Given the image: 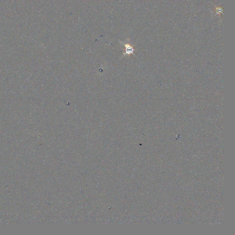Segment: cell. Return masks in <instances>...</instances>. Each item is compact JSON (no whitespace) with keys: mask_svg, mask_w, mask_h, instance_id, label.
<instances>
[{"mask_svg":"<svg viewBox=\"0 0 235 235\" xmlns=\"http://www.w3.org/2000/svg\"><path fill=\"white\" fill-rule=\"evenodd\" d=\"M123 45L126 48V52L123 54V56H124L125 55L131 54V53H133L134 49H133L132 46H131L129 44H123Z\"/></svg>","mask_w":235,"mask_h":235,"instance_id":"cell-1","label":"cell"},{"mask_svg":"<svg viewBox=\"0 0 235 235\" xmlns=\"http://www.w3.org/2000/svg\"><path fill=\"white\" fill-rule=\"evenodd\" d=\"M216 14H221V13H223V10L220 7H216Z\"/></svg>","mask_w":235,"mask_h":235,"instance_id":"cell-2","label":"cell"}]
</instances>
